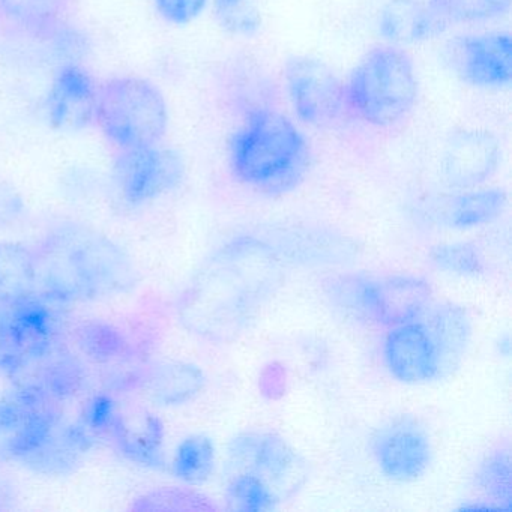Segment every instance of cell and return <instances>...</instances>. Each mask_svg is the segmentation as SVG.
Instances as JSON below:
<instances>
[{
  "instance_id": "6da1fadb",
  "label": "cell",
  "mask_w": 512,
  "mask_h": 512,
  "mask_svg": "<svg viewBox=\"0 0 512 512\" xmlns=\"http://www.w3.org/2000/svg\"><path fill=\"white\" fill-rule=\"evenodd\" d=\"M281 245L244 233L200 263L176 304L179 323L200 340L232 343L259 319L286 280Z\"/></svg>"
},
{
  "instance_id": "7a4b0ae2",
  "label": "cell",
  "mask_w": 512,
  "mask_h": 512,
  "mask_svg": "<svg viewBox=\"0 0 512 512\" xmlns=\"http://www.w3.org/2000/svg\"><path fill=\"white\" fill-rule=\"evenodd\" d=\"M34 250L40 296L53 305L124 295L139 280L133 259L118 242L76 221L50 227Z\"/></svg>"
},
{
  "instance_id": "3957f363",
  "label": "cell",
  "mask_w": 512,
  "mask_h": 512,
  "mask_svg": "<svg viewBox=\"0 0 512 512\" xmlns=\"http://www.w3.org/2000/svg\"><path fill=\"white\" fill-rule=\"evenodd\" d=\"M233 178L253 193L286 196L304 184L313 163L298 125L274 109L251 110L227 148Z\"/></svg>"
},
{
  "instance_id": "277c9868",
  "label": "cell",
  "mask_w": 512,
  "mask_h": 512,
  "mask_svg": "<svg viewBox=\"0 0 512 512\" xmlns=\"http://www.w3.org/2000/svg\"><path fill=\"white\" fill-rule=\"evenodd\" d=\"M347 112L377 128L406 121L419 98V79L409 53L379 46L362 56L344 83Z\"/></svg>"
},
{
  "instance_id": "5b68a950",
  "label": "cell",
  "mask_w": 512,
  "mask_h": 512,
  "mask_svg": "<svg viewBox=\"0 0 512 512\" xmlns=\"http://www.w3.org/2000/svg\"><path fill=\"white\" fill-rule=\"evenodd\" d=\"M169 122L166 97L149 80L118 76L98 85L95 125L118 151L160 145Z\"/></svg>"
},
{
  "instance_id": "8992f818",
  "label": "cell",
  "mask_w": 512,
  "mask_h": 512,
  "mask_svg": "<svg viewBox=\"0 0 512 512\" xmlns=\"http://www.w3.org/2000/svg\"><path fill=\"white\" fill-rule=\"evenodd\" d=\"M64 422L61 401L37 383L20 382L0 397V464L28 466Z\"/></svg>"
},
{
  "instance_id": "52a82bcc",
  "label": "cell",
  "mask_w": 512,
  "mask_h": 512,
  "mask_svg": "<svg viewBox=\"0 0 512 512\" xmlns=\"http://www.w3.org/2000/svg\"><path fill=\"white\" fill-rule=\"evenodd\" d=\"M247 473L265 482L280 502L295 497L310 479L307 460L271 430L241 431L227 446L224 475Z\"/></svg>"
},
{
  "instance_id": "ba28073f",
  "label": "cell",
  "mask_w": 512,
  "mask_h": 512,
  "mask_svg": "<svg viewBox=\"0 0 512 512\" xmlns=\"http://www.w3.org/2000/svg\"><path fill=\"white\" fill-rule=\"evenodd\" d=\"M347 308L383 328L421 319L433 299V287L412 274L347 277L338 286Z\"/></svg>"
},
{
  "instance_id": "9c48e42d",
  "label": "cell",
  "mask_w": 512,
  "mask_h": 512,
  "mask_svg": "<svg viewBox=\"0 0 512 512\" xmlns=\"http://www.w3.org/2000/svg\"><path fill=\"white\" fill-rule=\"evenodd\" d=\"M55 305L41 296L0 304V374L17 377L58 346Z\"/></svg>"
},
{
  "instance_id": "30bf717a",
  "label": "cell",
  "mask_w": 512,
  "mask_h": 512,
  "mask_svg": "<svg viewBox=\"0 0 512 512\" xmlns=\"http://www.w3.org/2000/svg\"><path fill=\"white\" fill-rule=\"evenodd\" d=\"M283 79L290 106L302 124L329 130L347 112L344 83L326 62L292 56L284 64Z\"/></svg>"
},
{
  "instance_id": "8fae6325",
  "label": "cell",
  "mask_w": 512,
  "mask_h": 512,
  "mask_svg": "<svg viewBox=\"0 0 512 512\" xmlns=\"http://www.w3.org/2000/svg\"><path fill=\"white\" fill-rule=\"evenodd\" d=\"M116 188L128 208H142L181 184V158L160 145L118 151L113 166Z\"/></svg>"
},
{
  "instance_id": "7c38bea8",
  "label": "cell",
  "mask_w": 512,
  "mask_h": 512,
  "mask_svg": "<svg viewBox=\"0 0 512 512\" xmlns=\"http://www.w3.org/2000/svg\"><path fill=\"white\" fill-rule=\"evenodd\" d=\"M449 70L466 85L500 89L512 80V38L509 32L490 31L454 37L443 47Z\"/></svg>"
},
{
  "instance_id": "4fadbf2b",
  "label": "cell",
  "mask_w": 512,
  "mask_h": 512,
  "mask_svg": "<svg viewBox=\"0 0 512 512\" xmlns=\"http://www.w3.org/2000/svg\"><path fill=\"white\" fill-rule=\"evenodd\" d=\"M374 463L385 478L413 482L422 478L433 461V443L424 425L409 415L380 425L370 440Z\"/></svg>"
},
{
  "instance_id": "5bb4252c",
  "label": "cell",
  "mask_w": 512,
  "mask_h": 512,
  "mask_svg": "<svg viewBox=\"0 0 512 512\" xmlns=\"http://www.w3.org/2000/svg\"><path fill=\"white\" fill-rule=\"evenodd\" d=\"M382 358L388 373L406 385H425L442 379L439 350L422 319L388 328Z\"/></svg>"
},
{
  "instance_id": "9a60e30c",
  "label": "cell",
  "mask_w": 512,
  "mask_h": 512,
  "mask_svg": "<svg viewBox=\"0 0 512 512\" xmlns=\"http://www.w3.org/2000/svg\"><path fill=\"white\" fill-rule=\"evenodd\" d=\"M502 160V148L494 134L466 130L446 143L440 160L443 181L457 190L482 187L493 178Z\"/></svg>"
},
{
  "instance_id": "2e32d148",
  "label": "cell",
  "mask_w": 512,
  "mask_h": 512,
  "mask_svg": "<svg viewBox=\"0 0 512 512\" xmlns=\"http://www.w3.org/2000/svg\"><path fill=\"white\" fill-rule=\"evenodd\" d=\"M98 83L79 64L61 65L47 95V119L56 130L83 131L95 125Z\"/></svg>"
},
{
  "instance_id": "e0dca14e",
  "label": "cell",
  "mask_w": 512,
  "mask_h": 512,
  "mask_svg": "<svg viewBox=\"0 0 512 512\" xmlns=\"http://www.w3.org/2000/svg\"><path fill=\"white\" fill-rule=\"evenodd\" d=\"M439 350L442 379L454 373L472 343V319L466 308L452 302H431L421 317Z\"/></svg>"
},
{
  "instance_id": "ac0fdd59",
  "label": "cell",
  "mask_w": 512,
  "mask_h": 512,
  "mask_svg": "<svg viewBox=\"0 0 512 512\" xmlns=\"http://www.w3.org/2000/svg\"><path fill=\"white\" fill-rule=\"evenodd\" d=\"M103 436L131 463L152 469H163L166 466L164 425L155 415L146 413L140 421V427H136L118 409Z\"/></svg>"
},
{
  "instance_id": "d6986e66",
  "label": "cell",
  "mask_w": 512,
  "mask_h": 512,
  "mask_svg": "<svg viewBox=\"0 0 512 512\" xmlns=\"http://www.w3.org/2000/svg\"><path fill=\"white\" fill-rule=\"evenodd\" d=\"M146 394L163 407L182 406L196 400L208 386V377L191 362H163L140 379Z\"/></svg>"
},
{
  "instance_id": "ffe728a7",
  "label": "cell",
  "mask_w": 512,
  "mask_h": 512,
  "mask_svg": "<svg viewBox=\"0 0 512 512\" xmlns=\"http://www.w3.org/2000/svg\"><path fill=\"white\" fill-rule=\"evenodd\" d=\"M40 296L35 250L22 242H0V304Z\"/></svg>"
},
{
  "instance_id": "44dd1931",
  "label": "cell",
  "mask_w": 512,
  "mask_h": 512,
  "mask_svg": "<svg viewBox=\"0 0 512 512\" xmlns=\"http://www.w3.org/2000/svg\"><path fill=\"white\" fill-rule=\"evenodd\" d=\"M506 205L508 194L502 188H470L446 202L442 221L449 229H476L502 217Z\"/></svg>"
},
{
  "instance_id": "7402d4cb",
  "label": "cell",
  "mask_w": 512,
  "mask_h": 512,
  "mask_svg": "<svg viewBox=\"0 0 512 512\" xmlns=\"http://www.w3.org/2000/svg\"><path fill=\"white\" fill-rule=\"evenodd\" d=\"M377 29L392 46L421 43L436 37L424 0H388L379 11Z\"/></svg>"
},
{
  "instance_id": "603a6c76",
  "label": "cell",
  "mask_w": 512,
  "mask_h": 512,
  "mask_svg": "<svg viewBox=\"0 0 512 512\" xmlns=\"http://www.w3.org/2000/svg\"><path fill=\"white\" fill-rule=\"evenodd\" d=\"M32 368H35L37 377L31 382L37 383L61 403L79 394L88 382V373L79 356L58 346Z\"/></svg>"
},
{
  "instance_id": "cb8c5ba5",
  "label": "cell",
  "mask_w": 512,
  "mask_h": 512,
  "mask_svg": "<svg viewBox=\"0 0 512 512\" xmlns=\"http://www.w3.org/2000/svg\"><path fill=\"white\" fill-rule=\"evenodd\" d=\"M71 0H0V16L26 34L50 35L64 23Z\"/></svg>"
},
{
  "instance_id": "d4e9b609",
  "label": "cell",
  "mask_w": 512,
  "mask_h": 512,
  "mask_svg": "<svg viewBox=\"0 0 512 512\" xmlns=\"http://www.w3.org/2000/svg\"><path fill=\"white\" fill-rule=\"evenodd\" d=\"M436 35L464 23L491 22L506 16L511 0H425Z\"/></svg>"
},
{
  "instance_id": "484cf974",
  "label": "cell",
  "mask_w": 512,
  "mask_h": 512,
  "mask_svg": "<svg viewBox=\"0 0 512 512\" xmlns=\"http://www.w3.org/2000/svg\"><path fill=\"white\" fill-rule=\"evenodd\" d=\"M76 343L82 355L95 364L122 361L131 352L127 335L103 320H92L80 325L76 331Z\"/></svg>"
},
{
  "instance_id": "4316f807",
  "label": "cell",
  "mask_w": 512,
  "mask_h": 512,
  "mask_svg": "<svg viewBox=\"0 0 512 512\" xmlns=\"http://www.w3.org/2000/svg\"><path fill=\"white\" fill-rule=\"evenodd\" d=\"M473 485L497 508L511 509L512 472L508 446H497L482 457L473 473Z\"/></svg>"
},
{
  "instance_id": "83f0119b",
  "label": "cell",
  "mask_w": 512,
  "mask_h": 512,
  "mask_svg": "<svg viewBox=\"0 0 512 512\" xmlns=\"http://www.w3.org/2000/svg\"><path fill=\"white\" fill-rule=\"evenodd\" d=\"M217 464V451L211 437L191 434L185 437L172 460V473L185 484L199 485L208 481Z\"/></svg>"
},
{
  "instance_id": "f1b7e54d",
  "label": "cell",
  "mask_w": 512,
  "mask_h": 512,
  "mask_svg": "<svg viewBox=\"0 0 512 512\" xmlns=\"http://www.w3.org/2000/svg\"><path fill=\"white\" fill-rule=\"evenodd\" d=\"M428 262L443 274L479 278L487 274L488 259L482 247L473 242H446L428 253Z\"/></svg>"
},
{
  "instance_id": "f546056e",
  "label": "cell",
  "mask_w": 512,
  "mask_h": 512,
  "mask_svg": "<svg viewBox=\"0 0 512 512\" xmlns=\"http://www.w3.org/2000/svg\"><path fill=\"white\" fill-rule=\"evenodd\" d=\"M224 500L236 512L274 511L281 505L277 494L260 479L247 473L224 475Z\"/></svg>"
},
{
  "instance_id": "4dcf8cb0",
  "label": "cell",
  "mask_w": 512,
  "mask_h": 512,
  "mask_svg": "<svg viewBox=\"0 0 512 512\" xmlns=\"http://www.w3.org/2000/svg\"><path fill=\"white\" fill-rule=\"evenodd\" d=\"M218 25L235 37H254L262 28L257 0H214Z\"/></svg>"
},
{
  "instance_id": "1f68e13d",
  "label": "cell",
  "mask_w": 512,
  "mask_h": 512,
  "mask_svg": "<svg viewBox=\"0 0 512 512\" xmlns=\"http://www.w3.org/2000/svg\"><path fill=\"white\" fill-rule=\"evenodd\" d=\"M205 509L202 497L191 491L176 490V488H160L149 491L133 502L131 509L136 511H169V509Z\"/></svg>"
},
{
  "instance_id": "d6a6232c",
  "label": "cell",
  "mask_w": 512,
  "mask_h": 512,
  "mask_svg": "<svg viewBox=\"0 0 512 512\" xmlns=\"http://www.w3.org/2000/svg\"><path fill=\"white\" fill-rule=\"evenodd\" d=\"M209 0H154L158 16L173 26H187L202 16Z\"/></svg>"
},
{
  "instance_id": "836d02e7",
  "label": "cell",
  "mask_w": 512,
  "mask_h": 512,
  "mask_svg": "<svg viewBox=\"0 0 512 512\" xmlns=\"http://www.w3.org/2000/svg\"><path fill=\"white\" fill-rule=\"evenodd\" d=\"M25 211V202L14 187L0 184V227L16 226L22 220Z\"/></svg>"
}]
</instances>
